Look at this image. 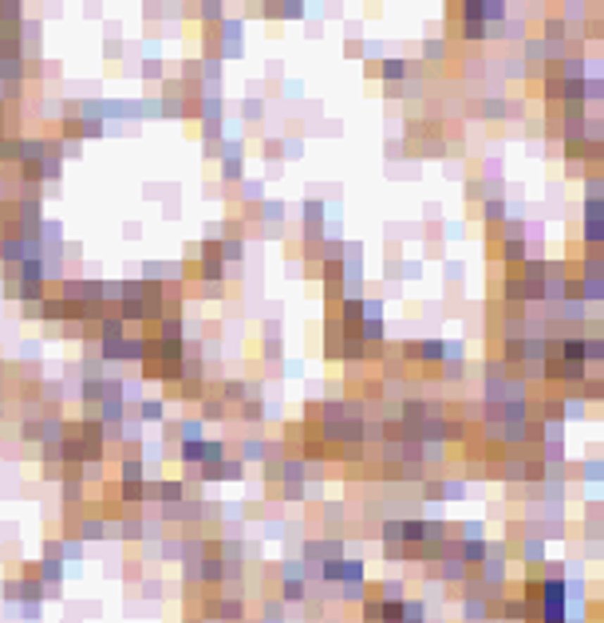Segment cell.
Instances as JSON below:
<instances>
[{"label": "cell", "instance_id": "5", "mask_svg": "<svg viewBox=\"0 0 604 623\" xmlns=\"http://www.w3.org/2000/svg\"><path fill=\"white\" fill-rule=\"evenodd\" d=\"M383 71H387V79H399V75H403V63L391 60V63H383Z\"/></svg>", "mask_w": 604, "mask_h": 623}, {"label": "cell", "instance_id": "1", "mask_svg": "<svg viewBox=\"0 0 604 623\" xmlns=\"http://www.w3.org/2000/svg\"><path fill=\"white\" fill-rule=\"evenodd\" d=\"M522 560H529V564H541L545 560V541H541V537H529V541L522 544Z\"/></svg>", "mask_w": 604, "mask_h": 623}, {"label": "cell", "instance_id": "3", "mask_svg": "<svg viewBox=\"0 0 604 623\" xmlns=\"http://www.w3.org/2000/svg\"><path fill=\"white\" fill-rule=\"evenodd\" d=\"M577 477H584V482H600V477H604V462H581V465H577Z\"/></svg>", "mask_w": 604, "mask_h": 623}, {"label": "cell", "instance_id": "2", "mask_svg": "<svg viewBox=\"0 0 604 623\" xmlns=\"http://www.w3.org/2000/svg\"><path fill=\"white\" fill-rule=\"evenodd\" d=\"M604 99V79L600 75H584V103H596Z\"/></svg>", "mask_w": 604, "mask_h": 623}, {"label": "cell", "instance_id": "4", "mask_svg": "<svg viewBox=\"0 0 604 623\" xmlns=\"http://www.w3.org/2000/svg\"><path fill=\"white\" fill-rule=\"evenodd\" d=\"M505 363H525V340H510L505 343Z\"/></svg>", "mask_w": 604, "mask_h": 623}, {"label": "cell", "instance_id": "6", "mask_svg": "<svg viewBox=\"0 0 604 623\" xmlns=\"http://www.w3.org/2000/svg\"><path fill=\"white\" fill-rule=\"evenodd\" d=\"M600 158H604V139H600Z\"/></svg>", "mask_w": 604, "mask_h": 623}]
</instances>
